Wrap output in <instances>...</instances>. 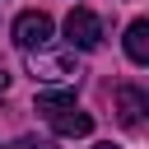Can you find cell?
<instances>
[{"mask_svg": "<svg viewBox=\"0 0 149 149\" xmlns=\"http://www.w3.org/2000/svg\"><path fill=\"white\" fill-rule=\"evenodd\" d=\"M28 70H33V79H47V84H74L79 79V61L70 56V51H28Z\"/></svg>", "mask_w": 149, "mask_h": 149, "instance_id": "obj_1", "label": "cell"}, {"mask_svg": "<svg viewBox=\"0 0 149 149\" xmlns=\"http://www.w3.org/2000/svg\"><path fill=\"white\" fill-rule=\"evenodd\" d=\"M14 42H19L23 51L47 47V42H51V14H42V9H23V14L14 19Z\"/></svg>", "mask_w": 149, "mask_h": 149, "instance_id": "obj_2", "label": "cell"}, {"mask_svg": "<svg viewBox=\"0 0 149 149\" xmlns=\"http://www.w3.org/2000/svg\"><path fill=\"white\" fill-rule=\"evenodd\" d=\"M65 37H70V47H79V51H93V47L102 42V19H98L93 9H70V14H65Z\"/></svg>", "mask_w": 149, "mask_h": 149, "instance_id": "obj_3", "label": "cell"}, {"mask_svg": "<svg viewBox=\"0 0 149 149\" xmlns=\"http://www.w3.org/2000/svg\"><path fill=\"white\" fill-rule=\"evenodd\" d=\"M144 112H149V98H144V88H135V84H121L116 88V116H121V126H140L144 121Z\"/></svg>", "mask_w": 149, "mask_h": 149, "instance_id": "obj_4", "label": "cell"}, {"mask_svg": "<svg viewBox=\"0 0 149 149\" xmlns=\"http://www.w3.org/2000/svg\"><path fill=\"white\" fill-rule=\"evenodd\" d=\"M47 121H51V130H56V135H88V130H93V116H88V112H79L74 102H70L65 112L47 116Z\"/></svg>", "mask_w": 149, "mask_h": 149, "instance_id": "obj_5", "label": "cell"}, {"mask_svg": "<svg viewBox=\"0 0 149 149\" xmlns=\"http://www.w3.org/2000/svg\"><path fill=\"white\" fill-rule=\"evenodd\" d=\"M126 56H130L135 65H149V23H144V19H135V23L126 28Z\"/></svg>", "mask_w": 149, "mask_h": 149, "instance_id": "obj_6", "label": "cell"}, {"mask_svg": "<svg viewBox=\"0 0 149 149\" xmlns=\"http://www.w3.org/2000/svg\"><path fill=\"white\" fill-rule=\"evenodd\" d=\"M70 102H74V93H70V88H56V93H37V112H42V116H56V112H65Z\"/></svg>", "mask_w": 149, "mask_h": 149, "instance_id": "obj_7", "label": "cell"}, {"mask_svg": "<svg viewBox=\"0 0 149 149\" xmlns=\"http://www.w3.org/2000/svg\"><path fill=\"white\" fill-rule=\"evenodd\" d=\"M0 149H51V144H47V140H33V135H28V140H14V144H0Z\"/></svg>", "mask_w": 149, "mask_h": 149, "instance_id": "obj_8", "label": "cell"}, {"mask_svg": "<svg viewBox=\"0 0 149 149\" xmlns=\"http://www.w3.org/2000/svg\"><path fill=\"white\" fill-rule=\"evenodd\" d=\"M5 88H9V70L0 65V93H5Z\"/></svg>", "mask_w": 149, "mask_h": 149, "instance_id": "obj_9", "label": "cell"}, {"mask_svg": "<svg viewBox=\"0 0 149 149\" xmlns=\"http://www.w3.org/2000/svg\"><path fill=\"white\" fill-rule=\"evenodd\" d=\"M93 149H121V144H112V140H102V144H93Z\"/></svg>", "mask_w": 149, "mask_h": 149, "instance_id": "obj_10", "label": "cell"}]
</instances>
